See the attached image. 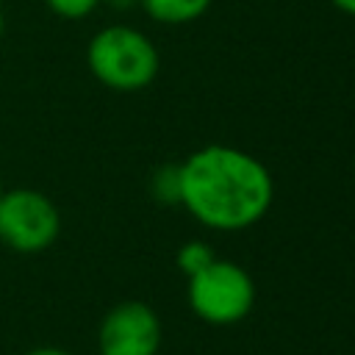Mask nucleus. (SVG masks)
Segmentation results:
<instances>
[{"instance_id": "nucleus-5", "label": "nucleus", "mask_w": 355, "mask_h": 355, "mask_svg": "<svg viewBox=\"0 0 355 355\" xmlns=\"http://www.w3.org/2000/svg\"><path fill=\"white\" fill-rule=\"evenodd\" d=\"M100 355H158L161 319L141 300L114 305L97 327Z\"/></svg>"}, {"instance_id": "nucleus-9", "label": "nucleus", "mask_w": 355, "mask_h": 355, "mask_svg": "<svg viewBox=\"0 0 355 355\" xmlns=\"http://www.w3.org/2000/svg\"><path fill=\"white\" fill-rule=\"evenodd\" d=\"M44 6L61 19H86L100 0H44Z\"/></svg>"}, {"instance_id": "nucleus-12", "label": "nucleus", "mask_w": 355, "mask_h": 355, "mask_svg": "<svg viewBox=\"0 0 355 355\" xmlns=\"http://www.w3.org/2000/svg\"><path fill=\"white\" fill-rule=\"evenodd\" d=\"M338 11H344V14H349V17H355V0H330Z\"/></svg>"}, {"instance_id": "nucleus-13", "label": "nucleus", "mask_w": 355, "mask_h": 355, "mask_svg": "<svg viewBox=\"0 0 355 355\" xmlns=\"http://www.w3.org/2000/svg\"><path fill=\"white\" fill-rule=\"evenodd\" d=\"M3 33H6V14H3V6H0V39H3Z\"/></svg>"}, {"instance_id": "nucleus-10", "label": "nucleus", "mask_w": 355, "mask_h": 355, "mask_svg": "<svg viewBox=\"0 0 355 355\" xmlns=\"http://www.w3.org/2000/svg\"><path fill=\"white\" fill-rule=\"evenodd\" d=\"M25 355H72V352H67V349H61V347H33V349H28Z\"/></svg>"}, {"instance_id": "nucleus-7", "label": "nucleus", "mask_w": 355, "mask_h": 355, "mask_svg": "<svg viewBox=\"0 0 355 355\" xmlns=\"http://www.w3.org/2000/svg\"><path fill=\"white\" fill-rule=\"evenodd\" d=\"M150 194L164 205H180V164H161L150 178Z\"/></svg>"}, {"instance_id": "nucleus-2", "label": "nucleus", "mask_w": 355, "mask_h": 355, "mask_svg": "<svg viewBox=\"0 0 355 355\" xmlns=\"http://www.w3.org/2000/svg\"><path fill=\"white\" fill-rule=\"evenodd\" d=\"M89 72L114 92H139L147 89L161 67L158 47L147 33L133 25H105L100 28L86 47Z\"/></svg>"}, {"instance_id": "nucleus-3", "label": "nucleus", "mask_w": 355, "mask_h": 355, "mask_svg": "<svg viewBox=\"0 0 355 355\" xmlns=\"http://www.w3.org/2000/svg\"><path fill=\"white\" fill-rule=\"evenodd\" d=\"M189 308L208 324L227 327L250 316L255 305V283L250 272L233 261H211L189 277Z\"/></svg>"}, {"instance_id": "nucleus-1", "label": "nucleus", "mask_w": 355, "mask_h": 355, "mask_svg": "<svg viewBox=\"0 0 355 355\" xmlns=\"http://www.w3.org/2000/svg\"><path fill=\"white\" fill-rule=\"evenodd\" d=\"M272 200V172L239 147L205 144L180 161V205L211 230L252 227L269 214Z\"/></svg>"}, {"instance_id": "nucleus-8", "label": "nucleus", "mask_w": 355, "mask_h": 355, "mask_svg": "<svg viewBox=\"0 0 355 355\" xmlns=\"http://www.w3.org/2000/svg\"><path fill=\"white\" fill-rule=\"evenodd\" d=\"M211 261H216V252H214V247H211L208 241H200V239L186 241V244L178 250V255H175V263H178V269H180L186 277L202 272Z\"/></svg>"}, {"instance_id": "nucleus-11", "label": "nucleus", "mask_w": 355, "mask_h": 355, "mask_svg": "<svg viewBox=\"0 0 355 355\" xmlns=\"http://www.w3.org/2000/svg\"><path fill=\"white\" fill-rule=\"evenodd\" d=\"M100 3H105V6H111V8H116V11H128V8L139 6V0H100Z\"/></svg>"}, {"instance_id": "nucleus-6", "label": "nucleus", "mask_w": 355, "mask_h": 355, "mask_svg": "<svg viewBox=\"0 0 355 355\" xmlns=\"http://www.w3.org/2000/svg\"><path fill=\"white\" fill-rule=\"evenodd\" d=\"M214 0H139L144 14L161 25H186L200 19Z\"/></svg>"}, {"instance_id": "nucleus-4", "label": "nucleus", "mask_w": 355, "mask_h": 355, "mask_svg": "<svg viewBox=\"0 0 355 355\" xmlns=\"http://www.w3.org/2000/svg\"><path fill=\"white\" fill-rule=\"evenodd\" d=\"M61 233V214L55 202L28 186L3 189L0 194V241L19 252L36 255L55 244Z\"/></svg>"}, {"instance_id": "nucleus-14", "label": "nucleus", "mask_w": 355, "mask_h": 355, "mask_svg": "<svg viewBox=\"0 0 355 355\" xmlns=\"http://www.w3.org/2000/svg\"><path fill=\"white\" fill-rule=\"evenodd\" d=\"M0 194H3V178H0Z\"/></svg>"}]
</instances>
